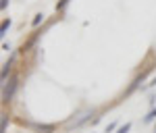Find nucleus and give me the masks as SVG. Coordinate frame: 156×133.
<instances>
[{
  "label": "nucleus",
  "mask_w": 156,
  "mask_h": 133,
  "mask_svg": "<svg viewBox=\"0 0 156 133\" xmlns=\"http://www.w3.org/2000/svg\"><path fill=\"white\" fill-rule=\"evenodd\" d=\"M31 129L36 133H52L56 127H54V125H31Z\"/></svg>",
  "instance_id": "2"
},
{
  "label": "nucleus",
  "mask_w": 156,
  "mask_h": 133,
  "mask_svg": "<svg viewBox=\"0 0 156 133\" xmlns=\"http://www.w3.org/2000/svg\"><path fill=\"white\" fill-rule=\"evenodd\" d=\"M17 87H19V77L6 79V81L2 83V102H11L12 96H15V92H17Z\"/></svg>",
  "instance_id": "1"
},
{
  "label": "nucleus",
  "mask_w": 156,
  "mask_h": 133,
  "mask_svg": "<svg viewBox=\"0 0 156 133\" xmlns=\"http://www.w3.org/2000/svg\"><path fill=\"white\" fill-rule=\"evenodd\" d=\"M67 4H69V0H58V4H56V11H62Z\"/></svg>",
  "instance_id": "9"
},
{
  "label": "nucleus",
  "mask_w": 156,
  "mask_h": 133,
  "mask_svg": "<svg viewBox=\"0 0 156 133\" xmlns=\"http://www.w3.org/2000/svg\"><path fill=\"white\" fill-rule=\"evenodd\" d=\"M129 129H131V123H125L123 127H119V129H117V133H129Z\"/></svg>",
  "instance_id": "8"
},
{
  "label": "nucleus",
  "mask_w": 156,
  "mask_h": 133,
  "mask_svg": "<svg viewBox=\"0 0 156 133\" xmlns=\"http://www.w3.org/2000/svg\"><path fill=\"white\" fill-rule=\"evenodd\" d=\"M152 121H156V108H152L148 114L144 117V123H152Z\"/></svg>",
  "instance_id": "5"
},
{
  "label": "nucleus",
  "mask_w": 156,
  "mask_h": 133,
  "mask_svg": "<svg viewBox=\"0 0 156 133\" xmlns=\"http://www.w3.org/2000/svg\"><path fill=\"white\" fill-rule=\"evenodd\" d=\"M148 85H150V87H154V85H156V77H154V79H152V81H150Z\"/></svg>",
  "instance_id": "12"
},
{
  "label": "nucleus",
  "mask_w": 156,
  "mask_h": 133,
  "mask_svg": "<svg viewBox=\"0 0 156 133\" xmlns=\"http://www.w3.org/2000/svg\"><path fill=\"white\" fill-rule=\"evenodd\" d=\"M6 6H9V0H2V2H0V9H2V11H4V9H6Z\"/></svg>",
  "instance_id": "11"
},
{
  "label": "nucleus",
  "mask_w": 156,
  "mask_h": 133,
  "mask_svg": "<svg viewBox=\"0 0 156 133\" xmlns=\"http://www.w3.org/2000/svg\"><path fill=\"white\" fill-rule=\"evenodd\" d=\"M9 127V114H2V125H0V133H6Z\"/></svg>",
  "instance_id": "6"
},
{
  "label": "nucleus",
  "mask_w": 156,
  "mask_h": 133,
  "mask_svg": "<svg viewBox=\"0 0 156 133\" xmlns=\"http://www.w3.org/2000/svg\"><path fill=\"white\" fill-rule=\"evenodd\" d=\"M11 69H12V58H9V62H4V65H2V83L6 81V77H9Z\"/></svg>",
  "instance_id": "3"
},
{
  "label": "nucleus",
  "mask_w": 156,
  "mask_h": 133,
  "mask_svg": "<svg viewBox=\"0 0 156 133\" xmlns=\"http://www.w3.org/2000/svg\"><path fill=\"white\" fill-rule=\"evenodd\" d=\"M115 129H117V123H110V125H108V127H106V133L115 131Z\"/></svg>",
  "instance_id": "10"
},
{
  "label": "nucleus",
  "mask_w": 156,
  "mask_h": 133,
  "mask_svg": "<svg viewBox=\"0 0 156 133\" xmlns=\"http://www.w3.org/2000/svg\"><path fill=\"white\" fill-rule=\"evenodd\" d=\"M9 27H11V19H4V21H2V25H0V36H2V37L6 36Z\"/></svg>",
  "instance_id": "4"
},
{
  "label": "nucleus",
  "mask_w": 156,
  "mask_h": 133,
  "mask_svg": "<svg viewBox=\"0 0 156 133\" xmlns=\"http://www.w3.org/2000/svg\"><path fill=\"white\" fill-rule=\"evenodd\" d=\"M154 133H156V127H154Z\"/></svg>",
  "instance_id": "13"
},
{
  "label": "nucleus",
  "mask_w": 156,
  "mask_h": 133,
  "mask_svg": "<svg viewBox=\"0 0 156 133\" xmlns=\"http://www.w3.org/2000/svg\"><path fill=\"white\" fill-rule=\"evenodd\" d=\"M42 21H44V15H42V12H37L36 17H34V21H31V25H34V27H37Z\"/></svg>",
  "instance_id": "7"
}]
</instances>
